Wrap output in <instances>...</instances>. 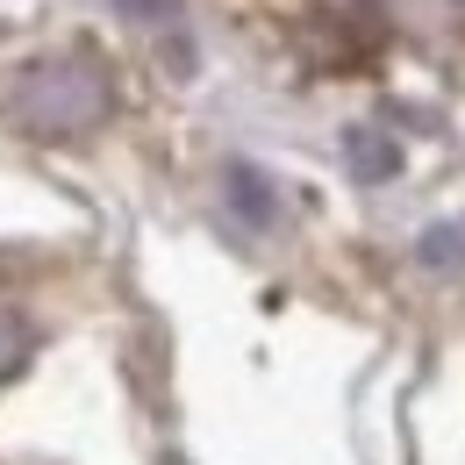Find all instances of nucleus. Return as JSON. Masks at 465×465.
<instances>
[{
	"label": "nucleus",
	"instance_id": "1",
	"mask_svg": "<svg viewBox=\"0 0 465 465\" xmlns=\"http://www.w3.org/2000/svg\"><path fill=\"white\" fill-rule=\"evenodd\" d=\"M115 108V86H108V64L86 58V51H64V58H36L15 72L7 86V115L22 122L29 136H86L101 129Z\"/></svg>",
	"mask_w": 465,
	"mask_h": 465
},
{
	"label": "nucleus",
	"instance_id": "2",
	"mask_svg": "<svg viewBox=\"0 0 465 465\" xmlns=\"http://www.w3.org/2000/svg\"><path fill=\"white\" fill-rule=\"evenodd\" d=\"M344 158H351V173L365 179V186H372V179H394V173H401V151H394L380 129H351Z\"/></svg>",
	"mask_w": 465,
	"mask_h": 465
},
{
	"label": "nucleus",
	"instance_id": "3",
	"mask_svg": "<svg viewBox=\"0 0 465 465\" xmlns=\"http://www.w3.org/2000/svg\"><path fill=\"white\" fill-rule=\"evenodd\" d=\"M230 193H236V215H243V223H258V230L280 215V201H272V179L258 173V165H230Z\"/></svg>",
	"mask_w": 465,
	"mask_h": 465
},
{
	"label": "nucleus",
	"instance_id": "4",
	"mask_svg": "<svg viewBox=\"0 0 465 465\" xmlns=\"http://www.w3.org/2000/svg\"><path fill=\"white\" fill-rule=\"evenodd\" d=\"M22 358H29V330H22L15 315H0V380H15Z\"/></svg>",
	"mask_w": 465,
	"mask_h": 465
},
{
	"label": "nucleus",
	"instance_id": "5",
	"mask_svg": "<svg viewBox=\"0 0 465 465\" xmlns=\"http://www.w3.org/2000/svg\"><path fill=\"white\" fill-rule=\"evenodd\" d=\"M115 7L143 29H179V0H115Z\"/></svg>",
	"mask_w": 465,
	"mask_h": 465
},
{
	"label": "nucleus",
	"instance_id": "6",
	"mask_svg": "<svg viewBox=\"0 0 465 465\" xmlns=\"http://www.w3.org/2000/svg\"><path fill=\"white\" fill-rule=\"evenodd\" d=\"M459 251H465L459 230H430L422 236V265H459Z\"/></svg>",
	"mask_w": 465,
	"mask_h": 465
}]
</instances>
